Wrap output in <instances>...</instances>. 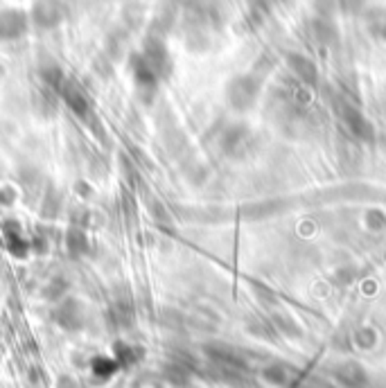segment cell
I'll return each mask as SVG.
<instances>
[{
    "label": "cell",
    "instance_id": "7",
    "mask_svg": "<svg viewBox=\"0 0 386 388\" xmlns=\"http://www.w3.org/2000/svg\"><path fill=\"white\" fill-rule=\"evenodd\" d=\"M59 208H62V196L54 190H48L43 194V204H41L43 217H54L57 213H59Z\"/></svg>",
    "mask_w": 386,
    "mask_h": 388
},
{
    "label": "cell",
    "instance_id": "5",
    "mask_svg": "<svg viewBox=\"0 0 386 388\" xmlns=\"http://www.w3.org/2000/svg\"><path fill=\"white\" fill-rule=\"evenodd\" d=\"M3 240H5V246H7V251L11 255H16V257H28L30 255L32 244L25 237L23 226L16 219H5L3 221Z\"/></svg>",
    "mask_w": 386,
    "mask_h": 388
},
{
    "label": "cell",
    "instance_id": "6",
    "mask_svg": "<svg viewBox=\"0 0 386 388\" xmlns=\"http://www.w3.org/2000/svg\"><path fill=\"white\" fill-rule=\"evenodd\" d=\"M66 249L73 257H81L88 253V235L81 226H70L66 233Z\"/></svg>",
    "mask_w": 386,
    "mask_h": 388
},
{
    "label": "cell",
    "instance_id": "1",
    "mask_svg": "<svg viewBox=\"0 0 386 388\" xmlns=\"http://www.w3.org/2000/svg\"><path fill=\"white\" fill-rule=\"evenodd\" d=\"M64 18H66L64 0H34L30 11V20L34 23V28L52 30L57 25H62Z\"/></svg>",
    "mask_w": 386,
    "mask_h": 388
},
{
    "label": "cell",
    "instance_id": "4",
    "mask_svg": "<svg viewBox=\"0 0 386 388\" xmlns=\"http://www.w3.org/2000/svg\"><path fill=\"white\" fill-rule=\"evenodd\" d=\"M30 16L21 9H0V41H16L25 37Z\"/></svg>",
    "mask_w": 386,
    "mask_h": 388
},
{
    "label": "cell",
    "instance_id": "3",
    "mask_svg": "<svg viewBox=\"0 0 386 388\" xmlns=\"http://www.w3.org/2000/svg\"><path fill=\"white\" fill-rule=\"evenodd\" d=\"M52 316H54V321L57 325H62L64 330H81L86 323V310H84V305H81L77 298H62L59 302L54 305V310H52Z\"/></svg>",
    "mask_w": 386,
    "mask_h": 388
},
{
    "label": "cell",
    "instance_id": "2",
    "mask_svg": "<svg viewBox=\"0 0 386 388\" xmlns=\"http://www.w3.org/2000/svg\"><path fill=\"white\" fill-rule=\"evenodd\" d=\"M59 95L66 102V107L73 111L79 117V120H86V122L90 120V115H93V102H90V98H88V93H86L84 86L77 84L75 79H68L66 77L64 86L59 90Z\"/></svg>",
    "mask_w": 386,
    "mask_h": 388
}]
</instances>
